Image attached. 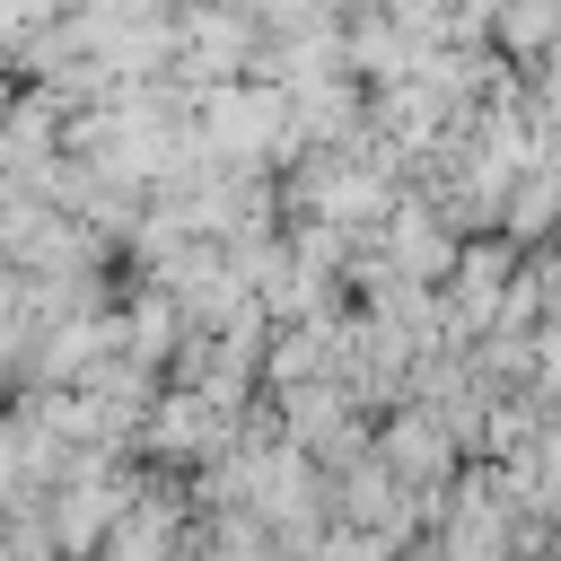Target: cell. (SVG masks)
Wrapping results in <instances>:
<instances>
[{
  "mask_svg": "<svg viewBox=\"0 0 561 561\" xmlns=\"http://www.w3.org/2000/svg\"><path fill=\"white\" fill-rule=\"evenodd\" d=\"M53 491H61V500L44 508V526H53V543H70V552H79V543L114 517V482H105L96 465H61V482H53Z\"/></svg>",
  "mask_w": 561,
  "mask_h": 561,
  "instance_id": "obj_1",
  "label": "cell"
},
{
  "mask_svg": "<svg viewBox=\"0 0 561 561\" xmlns=\"http://www.w3.org/2000/svg\"><path fill=\"white\" fill-rule=\"evenodd\" d=\"M0 561H53V526L9 517V526H0Z\"/></svg>",
  "mask_w": 561,
  "mask_h": 561,
  "instance_id": "obj_2",
  "label": "cell"
}]
</instances>
